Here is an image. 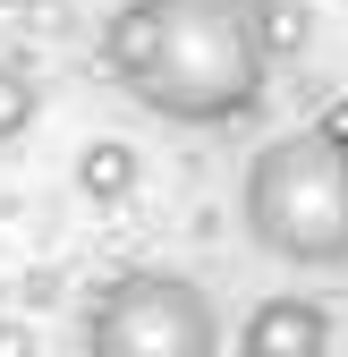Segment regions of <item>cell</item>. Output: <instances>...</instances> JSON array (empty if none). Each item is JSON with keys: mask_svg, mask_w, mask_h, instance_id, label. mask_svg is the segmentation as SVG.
Listing matches in <instances>:
<instances>
[{"mask_svg": "<svg viewBox=\"0 0 348 357\" xmlns=\"http://www.w3.org/2000/svg\"><path fill=\"white\" fill-rule=\"evenodd\" d=\"M26 128H34V77L17 60H0V145H17Z\"/></svg>", "mask_w": 348, "mask_h": 357, "instance_id": "7", "label": "cell"}, {"mask_svg": "<svg viewBox=\"0 0 348 357\" xmlns=\"http://www.w3.org/2000/svg\"><path fill=\"white\" fill-rule=\"evenodd\" d=\"M246 238L289 273H348V204H340V145L323 128H289L246 162Z\"/></svg>", "mask_w": 348, "mask_h": 357, "instance_id": "2", "label": "cell"}, {"mask_svg": "<svg viewBox=\"0 0 348 357\" xmlns=\"http://www.w3.org/2000/svg\"><path fill=\"white\" fill-rule=\"evenodd\" d=\"M238 349H246V357H331V306L306 298V289L264 298V306L246 315Z\"/></svg>", "mask_w": 348, "mask_h": 357, "instance_id": "4", "label": "cell"}, {"mask_svg": "<svg viewBox=\"0 0 348 357\" xmlns=\"http://www.w3.org/2000/svg\"><path fill=\"white\" fill-rule=\"evenodd\" d=\"M85 357H221V306L204 281L136 264V273L94 289Z\"/></svg>", "mask_w": 348, "mask_h": 357, "instance_id": "3", "label": "cell"}, {"mask_svg": "<svg viewBox=\"0 0 348 357\" xmlns=\"http://www.w3.org/2000/svg\"><path fill=\"white\" fill-rule=\"evenodd\" d=\"M77 188L94 196V204H119V196H136V145H119V137H94L77 153Z\"/></svg>", "mask_w": 348, "mask_h": 357, "instance_id": "5", "label": "cell"}, {"mask_svg": "<svg viewBox=\"0 0 348 357\" xmlns=\"http://www.w3.org/2000/svg\"><path fill=\"white\" fill-rule=\"evenodd\" d=\"M255 43H264V60H306L315 52V17H306V0H255Z\"/></svg>", "mask_w": 348, "mask_h": 357, "instance_id": "6", "label": "cell"}, {"mask_svg": "<svg viewBox=\"0 0 348 357\" xmlns=\"http://www.w3.org/2000/svg\"><path fill=\"white\" fill-rule=\"evenodd\" d=\"M145 43L119 85L170 128H230L264 102V43H255V0H136Z\"/></svg>", "mask_w": 348, "mask_h": 357, "instance_id": "1", "label": "cell"}, {"mask_svg": "<svg viewBox=\"0 0 348 357\" xmlns=\"http://www.w3.org/2000/svg\"><path fill=\"white\" fill-rule=\"evenodd\" d=\"M340 204H348V153H340Z\"/></svg>", "mask_w": 348, "mask_h": 357, "instance_id": "8", "label": "cell"}]
</instances>
